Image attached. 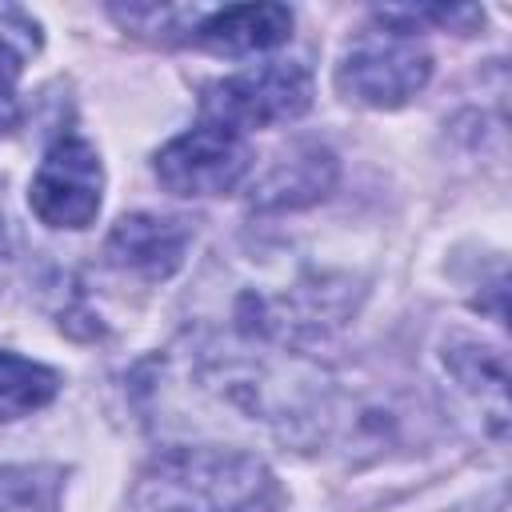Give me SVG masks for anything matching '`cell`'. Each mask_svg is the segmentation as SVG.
<instances>
[{
	"label": "cell",
	"mask_w": 512,
	"mask_h": 512,
	"mask_svg": "<svg viewBox=\"0 0 512 512\" xmlns=\"http://www.w3.org/2000/svg\"><path fill=\"white\" fill-rule=\"evenodd\" d=\"M276 476L236 448H168L136 480L128 512H272Z\"/></svg>",
	"instance_id": "1"
},
{
	"label": "cell",
	"mask_w": 512,
	"mask_h": 512,
	"mask_svg": "<svg viewBox=\"0 0 512 512\" xmlns=\"http://www.w3.org/2000/svg\"><path fill=\"white\" fill-rule=\"evenodd\" d=\"M432 76L428 48L400 28H368L356 36L336 68V84L348 100L368 108H400L408 104Z\"/></svg>",
	"instance_id": "2"
},
{
	"label": "cell",
	"mask_w": 512,
	"mask_h": 512,
	"mask_svg": "<svg viewBox=\"0 0 512 512\" xmlns=\"http://www.w3.org/2000/svg\"><path fill=\"white\" fill-rule=\"evenodd\" d=\"M312 108V76L296 60H272L204 88L200 116L232 132L300 120Z\"/></svg>",
	"instance_id": "3"
},
{
	"label": "cell",
	"mask_w": 512,
	"mask_h": 512,
	"mask_svg": "<svg viewBox=\"0 0 512 512\" xmlns=\"http://www.w3.org/2000/svg\"><path fill=\"white\" fill-rule=\"evenodd\" d=\"M252 168L244 132L200 120L192 132L168 140L156 152V180L172 196H220L232 192Z\"/></svg>",
	"instance_id": "4"
},
{
	"label": "cell",
	"mask_w": 512,
	"mask_h": 512,
	"mask_svg": "<svg viewBox=\"0 0 512 512\" xmlns=\"http://www.w3.org/2000/svg\"><path fill=\"white\" fill-rule=\"evenodd\" d=\"M100 196H104L100 156L84 136L68 132L44 152L32 176L28 204L48 228H88L100 212Z\"/></svg>",
	"instance_id": "5"
},
{
	"label": "cell",
	"mask_w": 512,
	"mask_h": 512,
	"mask_svg": "<svg viewBox=\"0 0 512 512\" xmlns=\"http://www.w3.org/2000/svg\"><path fill=\"white\" fill-rule=\"evenodd\" d=\"M188 240H192V228L184 220L156 216V212H132L116 220V228L108 232L104 256L112 268L132 272L140 280H168L184 264Z\"/></svg>",
	"instance_id": "6"
},
{
	"label": "cell",
	"mask_w": 512,
	"mask_h": 512,
	"mask_svg": "<svg viewBox=\"0 0 512 512\" xmlns=\"http://www.w3.org/2000/svg\"><path fill=\"white\" fill-rule=\"evenodd\" d=\"M292 36V12L284 4H232L220 12H208L192 40L220 56H248L276 48Z\"/></svg>",
	"instance_id": "7"
},
{
	"label": "cell",
	"mask_w": 512,
	"mask_h": 512,
	"mask_svg": "<svg viewBox=\"0 0 512 512\" xmlns=\"http://www.w3.org/2000/svg\"><path fill=\"white\" fill-rule=\"evenodd\" d=\"M444 368L452 372V380L460 384V392L468 400L480 404V420L484 428L500 440L508 428V372H504V356L480 340H452L444 348Z\"/></svg>",
	"instance_id": "8"
},
{
	"label": "cell",
	"mask_w": 512,
	"mask_h": 512,
	"mask_svg": "<svg viewBox=\"0 0 512 512\" xmlns=\"http://www.w3.org/2000/svg\"><path fill=\"white\" fill-rule=\"evenodd\" d=\"M336 180V160L320 144H296L288 156H280L268 176L256 184L252 204L256 208H300L320 200Z\"/></svg>",
	"instance_id": "9"
},
{
	"label": "cell",
	"mask_w": 512,
	"mask_h": 512,
	"mask_svg": "<svg viewBox=\"0 0 512 512\" xmlns=\"http://www.w3.org/2000/svg\"><path fill=\"white\" fill-rule=\"evenodd\" d=\"M60 388V376L48 364L24 360L16 352H0V420H20L44 408Z\"/></svg>",
	"instance_id": "10"
},
{
	"label": "cell",
	"mask_w": 512,
	"mask_h": 512,
	"mask_svg": "<svg viewBox=\"0 0 512 512\" xmlns=\"http://www.w3.org/2000/svg\"><path fill=\"white\" fill-rule=\"evenodd\" d=\"M28 48H36V36H28V28H20V32H4L0 28V136L20 124L16 80H20Z\"/></svg>",
	"instance_id": "11"
},
{
	"label": "cell",
	"mask_w": 512,
	"mask_h": 512,
	"mask_svg": "<svg viewBox=\"0 0 512 512\" xmlns=\"http://www.w3.org/2000/svg\"><path fill=\"white\" fill-rule=\"evenodd\" d=\"M0 512H48V492L32 468H0Z\"/></svg>",
	"instance_id": "12"
},
{
	"label": "cell",
	"mask_w": 512,
	"mask_h": 512,
	"mask_svg": "<svg viewBox=\"0 0 512 512\" xmlns=\"http://www.w3.org/2000/svg\"><path fill=\"white\" fill-rule=\"evenodd\" d=\"M8 276V232H4V220H0V284Z\"/></svg>",
	"instance_id": "13"
}]
</instances>
